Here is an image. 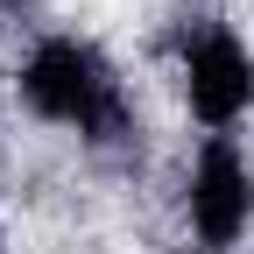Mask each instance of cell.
Here are the masks:
<instances>
[{"mask_svg":"<svg viewBox=\"0 0 254 254\" xmlns=\"http://www.w3.org/2000/svg\"><path fill=\"white\" fill-rule=\"evenodd\" d=\"M184 254H198V247H184Z\"/></svg>","mask_w":254,"mask_h":254,"instance_id":"obj_4","label":"cell"},{"mask_svg":"<svg viewBox=\"0 0 254 254\" xmlns=\"http://www.w3.org/2000/svg\"><path fill=\"white\" fill-rule=\"evenodd\" d=\"M190 226H198L205 247H233L247 233V219H254V170H247V155L226 141V134H212L205 155L190 163Z\"/></svg>","mask_w":254,"mask_h":254,"instance_id":"obj_3","label":"cell"},{"mask_svg":"<svg viewBox=\"0 0 254 254\" xmlns=\"http://www.w3.org/2000/svg\"><path fill=\"white\" fill-rule=\"evenodd\" d=\"M184 99L205 127H233L247 106H254V57L233 28H198L184 43Z\"/></svg>","mask_w":254,"mask_h":254,"instance_id":"obj_2","label":"cell"},{"mask_svg":"<svg viewBox=\"0 0 254 254\" xmlns=\"http://www.w3.org/2000/svg\"><path fill=\"white\" fill-rule=\"evenodd\" d=\"M21 106L36 113V120H57V127H78L85 141H120L127 127V99H120V78H113V64L78 43V36H43L36 50H28L21 64Z\"/></svg>","mask_w":254,"mask_h":254,"instance_id":"obj_1","label":"cell"}]
</instances>
